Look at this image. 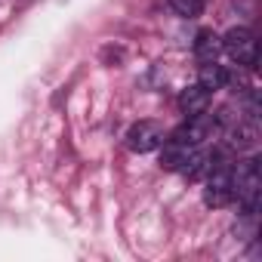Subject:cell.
I'll return each mask as SVG.
<instances>
[{"instance_id": "obj_10", "label": "cell", "mask_w": 262, "mask_h": 262, "mask_svg": "<svg viewBox=\"0 0 262 262\" xmlns=\"http://www.w3.org/2000/svg\"><path fill=\"white\" fill-rule=\"evenodd\" d=\"M194 56H198L201 62H216V59L222 56V37L213 34L210 28L198 31V37H194Z\"/></svg>"}, {"instance_id": "obj_4", "label": "cell", "mask_w": 262, "mask_h": 262, "mask_svg": "<svg viewBox=\"0 0 262 262\" xmlns=\"http://www.w3.org/2000/svg\"><path fill=\"white\" fill-rule=\"evenodd\" d=\"M222 53L231 59V62H237L241 68H247V71H253L256 68V62H259V47H256V34L250 31V28H231L225 37H222Z\"/></svg>"}, {"instance_id": "obj_6", "label": "cell", "mask_w": 262, "mask_h": 262, "mask_svg": "<svg viewBox=\"0 0 262 262\" xmlns=\"http://www.w3.org/2000/svg\"><path fill=\"white\" fill-rule=\"evenodd\" d=\"M164 142H167V129L158 120H136L133 126L126 129V148L136 151V155L158 151Z\"/></svg>"}, {"instance_id": "obj_9", "label": "cell", "mask_w": 262, "mask_h": 262, "mask_svg": "<svg viewBox=\"0 0 262 262\" xmlns=\"http://www.w3.org/2000/svg\"><path fill=\"white\" fill-rule=\"evenodd\" d=\"M198 83H201V86H207L210 93L225 90V86L231 83V71H228V68H222L219 62H204V65H201V71H198Z\"/></svg>"}, {"instance_id": "obj_8", "label": "cell", "mask_w": 262, "mask_h": 262, "mask_svg": "<svg viewBox=\"0 0 262 262\" xmlns=\"http://www.w3.org/2000/svg\"><path fill=\"white\" fill-rule=\"evenodd\" d=\"M210 102H213V93H210L207 86H201V83H191V86H185V90L179 93V108H182L185 117L207 111Z\"/></svg>"}, {"instance_id": "obj_11", "label": "cell", "mask_w": 262, "mask_h": 262, "mask_svg": "<svg viewBox=\"0 0 262 262\" xmlns=\"http://www.w3.org/2000/svg\"><path fill=\"white\" fill-rule=\"evenodd\" d=\"M170 10L182 19H198L204 13V0H167Z\"/></svg>"}, {"instance_id": "obj_7", "label": "cell", "mask_w": 262, "mask_h": 262, "mask_svg": "<svg viewBox=\"0 0 262 262\" xmlns=\"http://www.w3.org/2000/svg\"><path fill=\"white\" fill-rule=\"evenodd\" d=\"M256 142H259V120H256V114L237 117L225 129V145L231 151H250V148H256Z\"/></svg>"}, {"instance_id": "obj_2", "label": "cell", "mask_w": 262, "mask_h": 262, "mask_svg": "<svg viewBox=\"0 0 262 262\" xmlns=\"http://www.w3.org/2000/svg\"><path fill=\"white\" fill-rule=\"evenodd\" d=\"M204 204L213 210H222L234 201V167L228 161H213L210 158V170L204 173Z\"/></svg>"}, {"instance_id": "obj_5", "label": "cell", "mask_w": 262, "mask_h": 262, "mask_svg": "<svg viewBox=\"0 0 262 262\" xmlns=\"http://www.w3.org/2000/svg\"><path fill=\"white\" fill-rule=\"evenodd\" d=\"M219 129H222L219 117H216V114H210V108H207V111H201V114H191V117H185V123H182L179 129H173L170 142H182V145H201V142H207L210 136H216Z\"/></svg>"}, {"instance_id": "obj_1", "label": "cell", "mask_w": 262, "mask_h": 262, "mask_svg": "<svg viewBox=\"0 0 262 262\" xmlns=\"http://www.w3.org/2000/svg\"><path fill=\"white\" fill-rule=\"evenodd\" d=\"M161 167L182 173L188 179H201L210 170V155L201 151L198 145H182V142H164V155H161Z\"/></svg>"}, {"instance_id": "obj_3", "label": "cell", "mask_w": 262, "mask_h": 262, "mask_svg": "<svg viewBox=\"0 0 262 262\" xmlns=\"http://www.w3.org/2000/svg\"><path fill=\"white\" fill-rule=\"evenodd\" d=\"M259 188H262V176H259V161L250 158L244 164L234 167V201L241 204L244 216H256L259 207Z\"/></svg>"}]
</instances>
